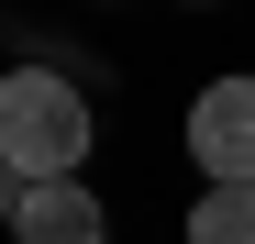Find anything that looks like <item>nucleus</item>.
Returning a JSON list of instances; mask_svg holds the SVG:
<instances>
[{
	"mask_svg": "<svg viewBox=\"0 0 255 244\" xmlns=\"http://www.w3.org/2000/svg\"><path fill=\"white\" fill-rule=\"evenodd\" d=\"M11 244H111V222H100V200L78 189V178H56V189H22Z\"/></svg>",
	"mask_w": 255,
	"mask_h": 244,
	"instance_id": "3",
	"label": "nucleus"
},
{
	"mask_svg": "<svg viewBox=\"0 0 255 244\" xmlns=\"http://www.w3.org/2000/svg\"><path fill=\"white\" fill-rule=\"evenodd\" d=\"M0 211H22V189H11V167H0Z\"/></svg>",
	"mask_w": 255,
	"mask_h": 244,
	"instance_id": "5",
	"label": "nucleus"
},
{
	"mask_svg": "<svg viewBox=\"0 0 255 244\" xmlns=\"http://www.w3.org/2000/svg\"><path fill=\"white\" fill-rule=\"evenodd\" d=\"M189 244H255V189H200Z\"/></svg>",
	"mask_w": 255,
	"mask_h": 244,
	"instance_id": "4",
	"label": "nucleus"
},
{
	"mask_svg": "<svg viewBox=\"0 0 255 244\" xmlns=\"http://www.w3.org/2000/svg\"><path fill=\"white\" fill-rule=\"evenodd\" d=\"M189 155L211 189H255V78H211L189 100Z\"/></svg>",
	"mask_w": 255,
	"mask_h": 244,
	"instance_id": "2",
	"label": "nucleus"
},
{
	"mask_svg": "<svg viewBox=\"0 0 255 244\" xmlns=\"http://www.w3.org/2000/svg\"><path fill=\"white\" fill-rule=\"evenodd\" d=\"M0 167L22 189H56L89 167V89L56 67H11L0 78Z\"/></svg>",
	"mask_w": 255,
	"mask_h": 244,
	"instance_id": "1",
	"label": "nucleus"
}]
</instances>
